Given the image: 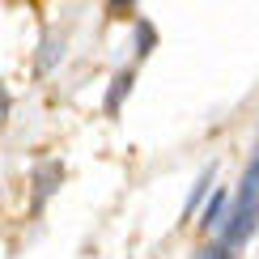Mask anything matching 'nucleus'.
Returning <instances> with one entry per match:
<instances>
[{"instance_id": "2", "label": "nucleus", "mask_w": 259, "mask_h": 259, "mask_svg": "<svg viewBox=\"0 0 259 259\" xmlns=\"http://www.w3.org/2000/svg\"><path fill=\"white\" fill-rule=\"evenodd\" d=\"M208 187H212V166H208V170H204V175L196 179V191H191V200H187V217L196 212V204L204 200V191H208Z\"/></svg>"}, {"instance_id": "3", "label": "nucleus", "mask_w": 259, "mask_h": 259, "mask_svg": "<svg viewBox=\"0 0 259 259\" xmlns=\"http://www.w3.org/2000/svg\"><path fill=\"white\" fill-rule=\"evenodd\" d=\"M127 85H132V72H119V77H115V94L106 98V111H119V102H123Z\"/></svg>"}, {"instance_id": "4", "label": "nucleus", "mask_w": 259, "mask_h": 259, "mask_svg": "<svg viewBox=\"0 0 259 259\" xmlns=\"http://www.w3.org/2000/svg\"><path fill=\"white\" fill-rule=\"evenodd\" d=\"M204 259H230V246H221V242H212V246H208V255H204Z\"/></svg>"}, {"instance_id": "1", "label": "nucleus", "mask_w": 259, "mask_h": 259, "mask_svg": "<svg viewBox=\"0 0 259 259\" xmlns=\"http://www.w3.org/2000/svg\"><path fill=\"white\" fill-rule=\"evenodd\" d=\"M225 212H230V196H225V191H212V200L204 204V212H200V225L204 230H217L225 221Z\"/></svg>"}]
</instances>
